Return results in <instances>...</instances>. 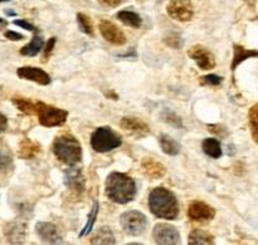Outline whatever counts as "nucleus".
Wrapping results in <instances>:
<instances>
[{
    "label": "nucleus",
    "instance_id": "obj_4",
    "mask_svg": "<svg viewBox=\"0 0 258 245\" xmlns=\"http://www.w3.org/2000/svg\"><path fill=\"white\" fill-rule=\"evenodd\" d=\"M121 145H122V137L110 126H102V127L96 128L91 135V146L96 152H110V151L120 147Z\"/></svg>",
    "mask_w": 258,
    "mask_h": 245
},
{
    "label": "nucleus",
    "instance_id": "obj_12",
    "mask_svg": "<svg viewBox=\"0 0 258 245\" xmlns=\"http://www.w3.org/2000/svg\"><path fill=\"white\" fill-rule=\"evenodd\" d=\"M186 214L193 221H211L216 216V209L204 201L197 200L190 203Z\"/></svg>",
    "mask_w": 258,
    "mask_h": 245
},
{
    "label": "nucleus",
    "instance_id": "obj_42",
    "mask_svg": "<svg viewBox=\"0 0 258 245\" xmlns=\"http://www.w3.org/2000/svg\"><path fill=\"white\" fill-rule=\"evenodd\" d=\"M3 2H9V0H0V3H3Z\"/></svg>",
    "mask_w": 258,
    "mask_h": 245
},
{
    "label": "nucleus",
    "instance_id": "obj_37",
    "mask_svg": "<svg viewBox=\"0 0 258 245\" xmlns=\"http://www.w3.org/2000/svg\"><path fill=\"white\" fill-rule=\"evenodd\" d=\"M5 38L9 40H13V42H18V40H23L24 39V35L20 34V33H17V32H13V30H7V32L4 33Z\"/></svg>",
    "mask_w": 258,
    "mask_h": 245
},
{
    "label": "nucleus",
    "instance_id": "obj_2",
    "mask_svg": "<svg viewBox=\"0 0 258 245\" xmlns=\"http://www.w3.org/2000/svg\"><path fill=\"white\" fill-rule=\"evenodd\" d=\"M149 208L154 216L164 220H175L179 215V203L173 191L159 186L149 194Z\"/></svg>",
    "mask_w": 258,
    "mask_h": 245
},
{
    "label": "nucleus",
    "instance_id": "obj_41",
    "mask_svg": "<svg viewBox=\"0 0 258 245\" xmlns=\"http://www.w3.org/2000/svg\"><path fill=\"white\" fill-rule=\"evenodd\" d=\"M7 13V14H9V15H15V13L14 12H10V10H8V12H5Z\"/></svg>",
    "mask_w": 258,
    "mask_h": 245
},
{
    "label": "nucleus",
    "instance_id": "obj_24",
    "mask_svg": "<svg viewBox=\"0 0 258 245\" xmlns=\"http://www.w3.org/2000/svg\"><path fill=\"white\" fill-rule=\"evenodd\" d=\"M116 18L125 25L135 28V29H138V28L143 25V19H141L140 15L135 12H131V10H121V12L116 14Z\"/></svg>",
    "mask_w": 258,
    "mask_h": 245
},
{
    "label": "nucleus",
    "instance_id": "obj_32",
    "mask_svg": "<svg viewBox=\"0 0 258 245\" xmlns=\"http://www.w3.org/2000/svg\"><path fill=\"white\" fill-rule=\"evenodd\" d=\"M257 120H258V105H253V107L251 108V111H249L248 113V121H249V125H251V132H252V137H253L254 142H257V137H258Z\"/></svg>",
    "mask_w": 258,
    "mask_h": 245
},
{
    "label": "nucleus",
    "instance_id": "obj_28",
    "mask_svg": "<svg viewBox=\"0 0 258 245\" xmlns=\"http://www.w3.org/2000/svg\"><path fill=\"white\" fill-rule=\"evenodd\" d=\"M12 102L20 112L25 113V115H35V102L22 97H13Z\"/></svg>",
    "mask_w": 258,
    "mask_h": 245
},
{
    "label": "nucleus",
    "instance_id": "obj_38",
    "mask_svg": "<svg viewBox=\"0 0 258 245\" xmlns=\"http://www.w3.org/2000/svg\"><path fill=\"white\" fill-rule=\"evenodd\" d=\"M101 5L107 8H117L118 5L122 4L123 0H97Z\"/></svg>",
    "mask_w": 258,
    "mask_h": 245
},
{
    "label": "nucleus",
    "instance_id": "obj_1",
    "mask_svg": "<svg viewBox=\"0 0 258 245\" xmlns=\"http://www.w3.org/2000/svg\"><path fill=\"white\" fill-rule=\"evenodd\" d=\"M138 188L131 176L123 173H111L105 183V194L111 201L116 204L131 203L135 199Z\"/></svg>",
    "mask_w": 258,
    "mask_h": 245
},
{
    "label": "nucleus",
    "instance_id": "obj_11",
    "mask_svg": "<svg viewBox=\"0 0 258 245\" xmlns=\"http://www.w3.org/2000/svg\"><path fill=\"white\" fill-rule=\"evenodd\" d=\"M98 29H100L101 35L111 44L123 45L127 40L125 33L110 20H101L100 24H98Z\"/></svg>",
    "mask_w": 258,
    "mask_h": 245
},
{
    "label": "nucleus",
    "instance_id": "obj_35",
    "mask_svg": "<svg viewBox=\"0 0 258 245\" xmlns=\"http://www.w3.org/2000/svg\"><path fill=\"white\" fill-rule=\"evenodd\" d=\"M14 23L15 25H18V27H20V28H23V29H25V30H29V32H34V33H38V28H35L34 25L33 24H30L29 22H27V20H23V19H17V20H14Z\"/></svg>",
    "mask_w": 258,
    "mask_h": 245
},
{
    "label": "nucleus",
    "instance_id": "obj_15",
    "mask_svg": "<svg viewBox=\"0 0 258 245\" xmlns=\"http://www.w3.org/2000/svg\"><path fill=\"white\" fill-rule=\"evenodd\" d=\"M35 233L38 234L42 241L48 244H62L63 239L62 235L58 231L57 226L52 223H45L40 221L35 225Z\"/></svg>",
    "mask_w": 258,
    "mask_h": 245
},
{
    "label": "nucleus",
    "instance_id": "obj_26",
    "mask_svg": "<svg viewBox=\"0 0 258 245\" xmlns=\"http://www.w3.org/2000/svg\"><path fill=\"white\" fill-rule=\"evenodd\" d=\"M188 243L190 245H208L214 244V236L208 231L194 229L190 231L188 238Z\"/></svg>",
    "mask_w": 258,
    "mask_h": 245
},
{
    "label": "nucleus",
    "instance_id": "obj_20",
    "mask_svg": "<svg viewBox=\"0 0 258 245\" xmlns=\"http://www.w3.org/2000/svg\"><path fill=\"white\" fill-rule=\"evenodd\" d=\"M14 168V158L13 153L4 141L0 140V175H7L12 173Z\"/></svg>",
    "mask_w": 258,
    "mask_h": 245
},
{
    "label": "nucleus",
    "instance_id": "obj_14",
    "mask_svg": "<svg viewBox=\"0 0 258 245\" xmlns=\"http://www.w3.org/2000/svg\"><path fill=\"white\" fill-rule=\"evenodd\" d=\"M64 185L75 194H82L86 190V179L81 169L70 168L64 171Z\"/></svg>",
    "mask_w": 258,
    "mask_h": 245
},
{
    "label": "nucleus",
    "instance_id": "obj_7",
    "mask_svg": "<svg viewBox=\"0 0 258 245\" xmlns=\"http://www.w3.org/2000/svg\"><path fill=\"white\" fill-rule=\"evenodd\" d=\"M153 238L156 244L160 245H178L181 243L178 229L166 223H159L154 226Z\"/></svg>",
    "mask_w": 258,
    "mask_h": 245
},
{
    "label": "nucleus",
    "instance_id": "obj_39",
    "mask_svg": "<svg viewBox=\"0 0 258 245\" xmlns=\"http://www.w3.org/2000/svg\"><path fill=\"white\" fill-rule=\"evenodd\" d=\"M7 130H8V118L7 116H4L2 112H0V133L5 132Z\"/></svg>",
    "mask_w": 258,
    "mask_h": 245
},
{
    "label": "nucleus",
    "instance_id": "obj_29",
    "mask_svg": "<svg viewBox=\"0 0 258 245\" xmlns=\"http://www.w3.org/2000/svg\"><path fill=\"white\" fill-rule=\"evenodd\" d=\"M97 215H98V201H95V203H93V206H92V210H91L90 215H88V218H87V223H86V225L83 226V229L81 230V233H80L81 238L91 233V230H92L93 226H95Z\"/></svg>",
    "mask_w": 258,
    "mask_h": 245
},
{
    "label": "nucleus",
    "instance_id": "obj_13",
    "mask_svg": "<svg viewBox=\"0 0 258 245\" xmlns=\"http://www.w3.org/2000/svg\"><path fill=\"white\" fill-rule=\"evenodd\" d=\"M17 74L20 79L30 80V82L38 83L40 86H48L52 82L50 75L45 70L37 67H32V65H25V67L18 68Z\"/></svg>",
    "mask_w": 258,
    "mask_h": 245
},
{
    "label": "nucleus",
    "instance_id": "obj_33",
    "mask_svg": "<svg viewBox=\"0 0 258 245\" xmlns=\"http://www.w3.org/2000/svg\"><path fill=\"white\" fill-rule=\"evenodd\" d=\"M199 82L202 86H219L223 82V78L217 74H208L199 78Z\"/></svg>",
    "mask_w": 258,
    "mask_h": 245
},
{
    "label": "nucleus",
    "instance_id": "obj_16",
    "mask_svg": "<svg viewBox=\"0 0 258 245\" xmlns=\"http://www.w3.org/2000/svg\"><path fill=\"white\" fill-rule=\"evenodd\" d=\"M25 223L22 220L10 221L5 224L4 235L10 244H23L25 240Z\"/></svg>",
    "mask_w": 258,
    "mask_h": 245
},
{
    "label": "nucleus",
    "instance_id": "obj_21",
    "mask_svg": "<svg viewBox=\"0 0 258 245\" xmlns=\"http://www.w3.org/2000/svg\"><path fill=\"white\" fill-rule=\"evenodd\" d=\"M159 143H160V147L164 151V153L169 156H176L181 151L180 143L166 133H161L159 136Z\"/></svg>",
    "mask_w": 258,
    "mask_h": 245
},
{
    "label": "nucleus",
    "instance_id": "obj_10",
    "mask_svg": "<svg viewBox=\"0 0 258 245\" xmlns=\"http://www.w3.org/2000/svg\"><path fill=\"white\" fill-rule=\"evenodd\" d=\"M121 128L136 138H144L150 133V126L141 118L135 116H125L121 118Z\"/></svg>",
    "mask_w": 258,
    "mask_h": 245
},
{
    "label": "nucleus",
    "instance_id": "obj_5",
    "mask_svg": "<svg viewBox=\"0 0 258 245\" xmlns=\"http://www.w3.org/2000/svg\"><path fill=\"white\" fill-rule=\"evenodd\" d=\"M35 115L40 125L44 127H58L64 125L68 117V112L66 110L47 105L40 101L35 102Z\"/></svg>",
    "mask_w": 258,
    "mask_h": 245
},
{
    "label": "nucleus",
    "instance_id": "obj_8",
    "mask_svg": "<svg viewBox=\"0 0 258 245\" xmlns=\"http://www.w3.org/2000/svg\"><path fill=\"white\" fill-rule=\"evenodd\" d=\"M188 55L196 62V64L201 69L211 70L216 68V57L208 48L203 47V45H193L188 50Z\"/></svg>",
    "mask_w": 258,
    "mask_h": 245
},
{
    "label": "nucleus",
    "instance_id": "obj_27",
    "mask_svg": "<svg viewBox=\"0 0 258 245\" xmlns=\"http://www.w3.org/2000/svg\"><path fill=\"white\" fill-rule=\"evenodd\" d=\"M160 117L164 122L168 123V125H170V126H173L174 128H183L184 127L183 120H181V118L179 117L175 112H174V111H171L170 108H164L160 113Z\"/></svg>",
    "mask_w": 258,
    "mask_h": 245
},
{
    "label": "nucleus",
    "instance_id": "obj_6",
    "mask_svg": "<svg viewBox=\"0 0 258 245\" xmlns=\"http://www.w3.org/2000/svg\"><path fill=\"white\" fill-rule=\"evenodd\" d=\"M120 224L122 230L131 236H139L148 228V219L138 210L125 211L120 216Z\"/></svg>",
    "mask_w": 258,
    "mask_h": 245
},
{
    "label": "nucleus",
    "instance_id": "obj_18",
    "mask_svg": "<svg viewBox=\"0 0 258 245\" xmlns=\"http://www.w3.org/2000/svg\"><path fill=\"white\" fill-rule=\"evenodd\" d=\"M258 52L256 49H246L244 47L239 44H233V60H232L231 69L232 72L237 69L241 63H243L244 60L249 59V58H257Z\"/></svg>",
    "mask_w": 258,
    "mask_h": 245
},
{
    "label": "nucleus",
    "instance_id": "obj_36",
    "mask_svg": "<svg viewBox=\"0 0 258 245\" xmlns=\"http://www.w3.org/2000/svg\"><path fill=\"white\" fill-rule=\"evenodd\" d=\"M55 42H57V38L52 37L49 40H48L47 44H45L44 54H43V58H44V59H43V60H44V62L48 59V57H49V55H50V53L53 52V48H54Z\"/></svg>",
    "mask_w": 258,
    "mask_h": 245
},
{
    "label": "nucleus",
    "instance_id": "obj_23",
    "mask_svg": "<svg viewBox=\"0 0 258 245\" xmlns=\"http://www.w3.org/2000/svg\"><path fill=\"white\" fill-rule=\"evenodd\" d=\"M44 47V40L39 34H35L27 45L20 48V54L24 57H35Z\"/></svg>",
    "mask_w": 258,
    "mask_h": 245
},
{
    "label": "nucleus",
    "instance_id": "obj_34",
    "mask_svg": "<svg viewBox=\"0 0 258 245\" xmlns=\"http://www.w3.org/2000/svg\"><path fill=\"white\" fill-rule=\"evenodd\" d=\"M207 127H208V130L211 131L212 133H214L216 136H218V137H226L227 135H228V131H227V128L224 127L223 125H207Z\"/></svg>",
    "mask_w": 258,
    "mask_h": 245
},
{
    "label": "nucleus",
    "instance_id": "obj_30",
    "mask_svg": "<svg viewBox=\"0 0 258 245\" xmlns=\"http://www.w3.org/2000/svg\"><path fill=\"white\" fill-rule=\"evenodd\" d=\"M76 18H77V23H78V27H80L81 32L85 33V34H87V35H91V37H93V34H95V30H93V24H92V22H91L90 17L82 14V13H78L77 17Z\"/></svg>",
    "mask_w": 258,
    "mask_h": 245
},
{
    "label": "nucleus",
    "instance_id": "obj_31",
    "mask_svg": "<svg viewBox=\"0 0 258 245\" xmlns=\"http://www.w3.org/2000/svg\"><path fill=\"white\" fill-rule=\"evenodd\" d=\"M164 44L173 48V49H181L184 45V39L178 33H170L164 38Z\"/></svg>",
    "mask_w": 258,
    "mask_h": 245
},
{
    "label": "nucleus",
    "instance_id": "obj_19",
    "mask_svg": "<svg viewBox=\"0 0 258 245\" xmlns=\"http://www.w3.org/2000/svg\"><path fill=\"white\" fill-rule=\"evenodd\" d=\"M40 152V145L30 138L25 137L19 143V157L23 160H32Z\"/></svg>",
    "mask_w": 258,
    "mask_h": 245
},
{
    "label": "nucleus",
    "instance_id": "obj_22",
    "mask_svg": "<svg viewBox=\"0 0 258 245\" xmlns=\"http://www.w3.org/2000/svg\"><path fill=\"white\" fill-rule=\"evenodd\" d=\"M91 244H98V245H112L116 244L115 235H113L112 230L108 226H102L96 231L95 235L91 238Z\"/></svg>",
    "mask_w": 258,
    "mask_h": 245
},
{
    "label": "nucleus",
    "instance_id": "obj_3",
    "mask_svg": "<svg viewBox=\"0 0 258 245\" xmlns=\"http://www.w3.org/2000/svg\"><path fill=\"white\" fill-rule=\"evenodd\" d=\"M53 153L66 165H77L82 160V147L75 136L71 133H62L53 141Z\"/></svg>",
    "mask_w": 258,
    "mask_h": 245
},
{
    "label": "nucleus",
    "instance_id": "obj_40",
    "mask_svg": "<svg viewBox=\"0 0 258 245\" xmlns=\"http://www.w3.org/2000/svg\"><path fill=\"white\" fill-rule=\"evenodd\" d=\"M5 25H8V22L3 19V18H0V27H5Z\"/></svg>",
    "mask_w": 258,
    "mask_h": 245
},
{
    "label": "nucleus",
    "instance_id": "obj_25",
    "mask_svg": "<svg viewBox=\"0 0 258 245\" xmlns=\"http://www.w3.org/2000/svg\"><path fill=\"white\" fill-rule=\"evenodd\" d=\"M202 148H203V152L212 158H221L223 155L222 145L217 138H206L202 142Z\"/></svg>",
    "mask_w": 258,
    "mask_h": 245
},
{
    "label": "nucleus",
    "instance_id": "obj_17",
    "mask_svg": "<svg viewBox=\"0 0 258 245\" xmlns=\"http://www.w3.org/2000/svg\"><path fill=\"white\" fill-rule=\"evenodd\" d=\"M140 168L144 175L148 176L151 180L164 178L166 174L165 166L161 162H159V161L154 160L153 157H144L140 164Z\"/></svg>",
    "mask_w": 258,
    "mask_h": 245
},
{
    "label": "nucleus",
    "instance_id": "obj_9",
    "mask_svg": "<svg viewBox=\"0 0 258 245\" xmlns=\"http://www.w3.org/2000/svg\"><path fill=\"white\" fill-rule=\"evenodd\" d=\"M166 12L178 22H189L194 15L193 4L190 0H170L166 7Z\"/></svg>",
    "mask_w": 258,
    "mask_h": 245
}]
</instances>
